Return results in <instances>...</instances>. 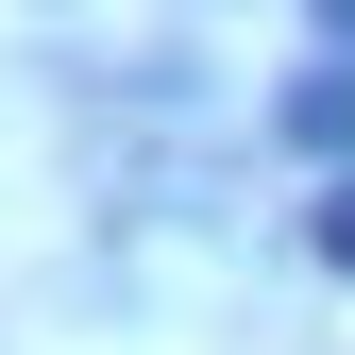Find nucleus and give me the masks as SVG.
<instances>
[{
    "label": "nucleus",
    "mask_w": 355,
    "mask_h": 355,
    "mask_svg": "<svg viewBox=\"0 0 355 355\" xmlns=\"http://www.w3.org/2000/svg\"><path fill=\"white\" fill-rule=\"evenodd\" d=\"M288 136L355 169V68H304V85H288Z\"/></svg>",
    "instance_id": "nucleus-1"
},
{
    "label": "nucleus",
    "mask_w": 355,
    "mask_h": 355,
    "mask_svg": "<svg viewBox=\"0 0 355 355\" xmlns=\"http://www.w3.org/2000/svg\"><path fill=\"white\" fill-rule=\"evenodd\" d=\"M304 254H322V271L355 288V169H338V187H322V203H304Z\"/></svg>",
    "instance_id": "nucleus-2"
},
{
    "label": "nucleus",
    "mask_w": 355,
    "mask_h": 355,
    "mask_svg": "<svg viewBox=\"0 0 355 355\" xmlns=\"http://www.w3.org/2000/svg\"><path fill=\"white\" fill-rule=\"evenodd\" d=\"M322 34H355V0H322Z\"/></svg>",
    "instance_id": "nucleus-3"
}]
</instances>
